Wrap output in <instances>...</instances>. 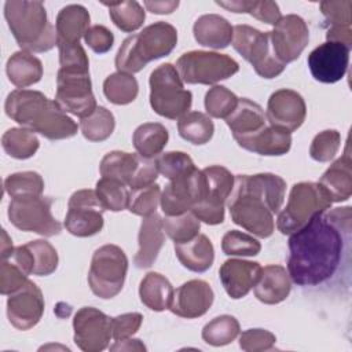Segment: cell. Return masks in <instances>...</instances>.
I'll use <instances>...</instances> for the list:
<instances>
[{
	"instance_id": "5b68a950",
	"label": "cell",
	"mask_w": 352,
	"mask_h": 352,
	"mask_svg": "<svg viewBox=\"0 0 352 352\" xmlns=\"http://www.w3.org/2000/svg\"><path fill=\"white\" fill-rule=\"evenodd\" d=\"M177 43V30L168 22L158 21L140 33L126 37L116 55L117 72L138 73L148 62L169 55Z\"/></svg>"
},
{
	"instance_id": "681fc988",
	"label": "cell",
	"mask_w": 352,
	"mask_h": 352,
	"mask_svg": "<svg viewBox=\"0 0 352 352\" xmlns=\"http://www.w3.org/2000/svg\"><path fill=\"white\" fill-rule=\"evenodd\" d=\"M161 201V188L158 184H151L142 188L129 190L128 210L138 216H150L155 213L157 206Z\"/></svg>"
},
{
	"instance_id": "4fadbf2b",
	"label": "cell",
	"mask_w": 352,
	"mask_h": 352,
	"mask_svg": "<svg viewBox=\"0 0 352 352\" xmlns=\"http://www.w3.org/2000/svg\"><path fill=\"white\" fill-rule=\"evenodd\" d=\"M205 176L204 198L190 210L199 221L209 226L224 221V205L232 191L235 176L221 165H212L202 169Z\"/></svg>"
},
{
	"instance_id": "d4e9b609",
	"label": "cell",
	"mask_w": 352,
	"mask_h": 352,
	"mask_svg": "<svg viewBox=\"0 0 352 352\" xmlns=\"http://www.w3.org/2000/svg\"><path fill=\"white\" fill-rule=\"evenodd\" d=\"M320 12L324 16V25L327 26L326 41H336L352 48V1L351 0H326L319 4Z\"/></svg>"
},
{
	"instance_id": "680465c9",
	"label": "cell",
	"mask_w": 352,
	"mask_h": 352,
	"mask_svg": "<svg viewBox=\"0 0 352 352\" xmlns=\"http://www.w3.org/2000/svg\"><path fill=\"white\" fill-rule=\"evenodd\" d=\"M249 14L254 16L256 19L268 23V25H276V22L282 18L279 6L275 1L264 0V1H254L252 3V7L249 10Z\"/></svg>"
},
{
	"instance_id": "ba28073f",
	"label": "cell",
	"mask_w": 352,
	"mask_h": 352,
	"mask_svg": "<svg viewBox=\"0 0 352 352\" xmlns=\"http://www.w3.org/2000/svg\"><path fill=\"white\" fill-rule=\"evenodd\" d=\"M128 258L117 245H103L95 250L88 271V285L92 293L103 300L116 297L124 286Z\"/></svg>"
},
{
	"instance_id": "11a10c76",
	"label": "cell",
	"mask_w": 352,
	"mask_h": 352,
	"mask_svg": "<svg viewBox=\"0 0 352 352\" xmlns=\"http://www.w3.org/2000/svg\"><path fill=\"white\" fill-rule=\"evenodd\" d=\"M143 322V315L139 312L121 314L111 318V333L116 341L131 338L140 327Z\"/></svg>"
},
{
	"instance_id": "3957f363",
	"label": "cell",
	"mask_w": 352,
	"mask_h": 352,
	"mask_svg": "<svg viewBox=\"0 0 352 352\" xmlns=\"http://www.w3.org/2000/svg\"><path fill=\"white\" fill-rule=\"evenodd\" d=\"M4 110L22 128L50 140L73 138L78 129L74 120L40 91L14 89L7 95Z\"/></svg>"
},
{
	"instance_id": "94428289",
	"label": "cell",
	"mask_w": 352,
	"mask_h": 352,
	"mask_svg": "<svg viewBox=\"0 0 352 352\" xmlns=\"http://www.w3.org/2000/svg\"><path fill=\"white\" fill-rule=\"evenodd\" d=\"M253 0H231V1H216L217 6L236 14H249Z\"/></svg>"
},
{
	"instance_id": "e575fe53",
	"label": "cell",
	"mask_w": 352,
	"mask_h": 352,
	"mask_svg": "<svg viewBox=\"0 0 352 352\" xmlns=\"http://www.w3.org/2000/svg\"><path fill=\"white\" fill-rule=\"evenodd\" d=\"M140 155L125 153V151H110L107 153L99 165V172L102 177H109L118 180L124 184H129L138 164H139Z\"/></svg>"
},
{
	"instance_id": "6125c7cd",
	"label": "cell",
	"mask_w": 352,
	"mask_h": 352,
	"mask_svg": "<svg viewBox=\"0 0 352 352\" xmlns=\"http://www.w3.org/2000/svg\"><path fill=\"white\" fill-rule=\"evenodd\" d=\"M110 351H146L144 344L140 340H120L110 346Z\"/></svg>"
},
{
	"instance_id": "30bf717a",
	"label": "cell",
	"mask_w": 352,
	"mask_h": 352,
	"mask_svg": "<svg viewBox=\"0 0 352 352\" xmlns=\"http://www.w3.org/2000/svg\"><path fill=\"white\" fill-rule=\"evenodd\" d=\"M176 69L182 81L186 84L210 85L238 73L239 65L226 54L190 51L177 59Z\"/></svg>"
},
{
	"instance_id": "c3c4849f",
	"label": "cell",
	"mask_w": 352,
	"mask_h": 352,
	"mask_svg": "<svg viewBox=\"0 0 352 352\" xmlns=\"http://www.w3.org/2000/svg\"><path fill=\"white\" fill-rule=\"evenodd\" d=\"M158 172L168 180L187 175L195 169V164L184 151H168L155 158Z\"/></svg>"
},
{
	"instance_id": "603a6c76",
	"label": "cell",
	"mask_w": 352,
	"mask_h": 352,
	"mask_svg": "<svg viewBox=\"0 0 352 352\" xmlns=\"http://www.w3.org/2000/svg\"><path fill=\"white\" fill-rule=\"evenodd\" d=\"M352 160L349 142L346 140L344 154L337 158L320 176L319 184L326 191L331 202L349 199L352 194Z\"/></svg>"
},
{
	"instance_id": "f546056e",
	"label": "cell",
	"mask_w": 352,
	"mask_h": 352,
	"mask_svg": "<svg viewBox=\"0 0 352 352\" xmlns=\"http://www.w3.org/2000/svg\"><path fill=\"white\" fill-rule=\"evenodd\" d=\"M91 16L87 8L81 4H69L63 7L55 21L56 45L77 44L89 29Z\"/></svg>"
},
{
	"instance_id": "f5cc1de1",
	"label": "cell",
	"mask_w": 352,
	"mask_h": 352,
	"mask_svg": "<svg viewBox=\"0 0 352 352\" xmlns=\"http://www.w3.org/2000/svg\"><path fill=\"white\" fill-rule=\"evenodd\" d=\"M60 69L67 70H89V60L85 50L77 44H58Z\"/></svg>"
},
{
	"instance_id": "f907efd6",
	"label": "cell",
	"mask_w": 352,
	"mask_h": 352,
	"mask_svg": "<svg viewBox=\"0 0 352 352\" xmlns=\"http://www.w3.org/2000/svg\"><path fill=\"white\" fill-rule=\"evenodd\" d=\"M341 146V135L336 129L319 132L309 146V155L318 162H329L336 157Z\"/></svg>"
},
{
	"instance_id": "2e32d148",
	"label": "cell",
	"mask_w": 352,
	"mask_h": 352,
	"mask_svg": "<svg viewBox=\"0 0 352 352\" xmlns=\"http://www.w3.org/2000/svg\"><path fill=\"white\" fill-rule=\"evenodd\" d=\"M271 47L275 58L287 65L300 58L309 41V30L305 21L289 14L282 16L270 32Z\"/></svg>"
},
{
	"instance_id": "f1b7e54d",
	"label": "cell",
	"mask_w": 352,
	"mask_h": 352,
	"mask_svg": "<svg viewBox=\"0 0 352 352\" xmlns=\"http://www.w3.org/2000/svg\"><path fill=\"white\" fill-rule=\"evenodd\" d=\"M194 38L198 44L213 50H223L232 41L234 26L221 15H201L192 26Z\"/></svg>"
},
{
	"instance_id": "5bb4252c",
	"label": "cell",
	"mask_w": 352,
	"mask_h": 352,
	"mask_svg": "<svg viewBox=\"0 0 352 352\" xmlns=\"http://www.w3.org/2000/svg\"><path fill=\"white\" fill-rule=\"evenodd\" d=\"M103 212L104 208L102 206L95 190H77L69 199L65 227L74 236H92L103 228Z\"/></svg>"
},
{
	"instance_id": "1f68e13d",
	"label": "cell",
	"mask_w": 352,
	"mask_h": 352,
	"mask_svg": "<svg viewBox=\"0 0 352 352\" xmlns=\"http://www.w3.org/2000/svg\"><path fill=\"white\" fill-rule=\"evenodd\" d=\"M6 73L11 84L18 87V89H25L41 80L43 63L32 52L21 50L8 58Z\"/></svg>"
},
{
	"instance_id": "ab89813d",
	"label": "cell",
	"mask_w": 352,
	"mask_h": 352,
	"mask_svg": "<svg viewBox=\"0 0 352 352\" xmlns=\"http://www.w3.org/2000/svg\"><path fill=\"white\" fill-rule=\"evenodd\" d=\"M82 136L89 142H103L111 136L116 128V120L110 110L98 106L92 114L80 120Z\"/></svg>"
},
{
	"instance_id": "d590c367",
	"label": "cell",
	"mask_w": 352,
	"mask_h": 352,
	"mask_svg": "<svg viewBox=\"0 0 352 352\" xmlns=\"http://www.w3.org/2000/svg\"><path fill=\"white\" fill-rule=\"evenodd\" d=\"M179 135L197 146L208 143L214 132L213 121L201 111H188L177 121Z\"/></svg>"
},
{
	"instance_id": "f35d334b",
	"label": "cell",
	"mask_w": 352,
	"mask_h": 352,
	"mask_svg": "<svg viewBox=\"0 0 352 352\" xmlns=\"http://www.w3.org/2000/svg\"><path fill=\"white\" fill-rule=\"evenodd\" d=\"M103 6L109 8V15L113 23L125 33L138 30L146 19L143 7L135 0L121 3H103Z\"/></svg>"
},
{
	"instance_id": "83f0119b",
	"label": "cell",
	"mask_w": 352,
	"mask_h": 352,
	"mask_svg": "<svg viewBox=\"0 0 352 352\" xmlns=\"http://www.w3.org/2000/svg\"><path fill=\"white\" fill-rule=\"evenodd\" d=\"M239 147L260 155H283L292 147V133L267 124L257 133L235 140Z\"/></svg>"
},
{
	"instance_id": "7a4b0ae2",
	"label": "cell",
	"mask_w": 352,
	"mask_h": 352,
	"mask_svg": "<svg viewBox=\"0 0 352 352\" xmlns=\"http://www.w3.org/2000/svg\"><path fill=\"white\" fill-rule=\"evenodd\" d=\"M286 182L275 173L238 175L227 198L231 220L258 238H268L275 228L274 214L282 208Z\"/></svg>"
},
{
	"instance_id": "60d3db41",
	"label": "cell",
	"mask_w": 352,
	"mask_h": 352,
	"mask_svg": "<svg viewBox=\"0 0 352 352\" xmlns=\"http://www.w3.org/2000/svg\"><path fill=\"white\" fill-rule=\"evenodd\" d=\"M239 322L231 315H220L208 322L202 329V340L212 346H223L239 336Z\"/></svg>"
},
{
	"instance_id": "d6a6232c",
	"label": "cell",
	"mask_w": 352,
	"mask_h": 352,
	"mask_svg": "<svg viewBox=\"0 0 352 352\" xmlns=\"http://www.w3.org/2000/svg\"><path fill=\"white\" fill-rule=\"evenodd\" d=\"M173 292L172 283L160 272L146 274L139 286L140 301L155 312L169 309Z\"/></svg>"
},
{
	"instance_id": "7c38bea8",
	"label": "cell",
	"mask_w": 352,
	"mask_h": 352,
	"mask_svg": "<svg viewBox=\"0 0 352 352\" xmlns=\"http://www.w3.org/2000/svg\"><path fill=\"white\" fill-rule=\"evenodd\" d=\"M69 114L88 117L98 107L92 92L89 70L60 69L56 74V94L54 99Z\"/></svg>"
},
{
	"instance_id": "ee69618b",
	"label": "cell",
	"mask_w": 352,
	"mask_h": 352,
	"mask_svg": "<svg viewBox=\"0 0 352 352\" xmlns=\"http://www.w3.org/2000/svg\"><path fill=\"white\" fill-rule=\"evenodd\" d=\"M162 228L175 243H183L199 234L201 221L191 212H186L177 216H165Z\"/></svg>"
},
{
	"instance_id": "8fae6325",
	"label": "cell",
	"mask_w": 352,
	"mask_h": 352,
	"mask_svg": "<svg viewBox=\"0 0 352 352\" xmlns=\"http://www.w3.org/2000/svg\"><path fill=\"white\" fill-rule=\"evenodd\" d=\"M52 199L43 195H25L11 198L8 219L21 231L36 232L43 236L60 234L62 224L52 216Z\"/></svg>"
},
{
	"instance_id": "52a82bcc",
	"label": "cell",
	"mask_w": 352,
	"mask_h": 352,
	"mask_svg": "<svg viewBox=\"0 0 352 352\" xmlns=\"http://www.w3.org/2000/svg\"><path fill=\"white\" fill-rule=\"evenodd\" d=\"M331 204L319 183H296L290 190L286 206L278 212L276 228L283 235H292L302 228L316 213L329 209Z\"/></svg>"
},
{
	"instance_id": "be15d7a7",
	"label": "cell",
	"mask_w": 352,
	"mask_h": 352,
	"mask_svg": "<svg viewBox=\"0 0 352 352\" xmlns=\"http://www.w3.org/2000/svg\"><path fill=\"white\" fill-rule=\"evenodd\" d=\"M15 248H12V241L8 236V234L6 232V230L1 231V261L3 260H8L12 254Z\"/></svg>"
},
{
	"instance_id": "816d5d0a",
	"label": "cell",
	"mask_w": 352,
	"mask_h": 352,
	"mask_svg": "<svg viewBox=\"0 0 352 352\" xmlns=\"http://www.w3.org/2000/svg\"><path fill=\"white\" fill-rule=\"evenodd\" d=\"M275 334L265 329H249L239 336V348L245 352H263L274 348Z\"/></svg>"
},
{
	"instance_id": "4316f807",
	"label": "cell",
	"mask_w": 352,
	"mask_h": 352,
	"mask_svg": "<svg viewBox=\"0 0 352 352\" xmlns=\"http://www.w3.org/2000/svg\"><path fill=\"white\" fill-rule=\"evenodd\" d=\"M234 140L252 136L261 131L267 124V117L261 106L248 98H239L234 111L226 118Z\"/></svg>"
},
{
	"instance_id": "d6986e66",
	"label": "cell",
	"mask_w": 352,
	"mask_h": 352,
	"mask_svg": "<svg viewBox=\"0 0 352 352\" xmlns=\"http://www.w3.org/2000/svg\"><path fill=\"white\" fill-rule=\"evenodd\" d=\"M44 314V297L40 287L28 280L22 287L8 294L7 318L18 330H29L34 327Z\"/></svg>"
},
{
	"instance_id": "ac0fdd59",
	"label": "cell",
	"mask_w": 352,
	"mask_h": 352,
	"mask_svg": "<svg viewBox=\"0 0 352 352\" xmlns=\"http://www.w3.org/2000/svg\"><path fill=\"white\" fill-rule=\"evenodd\" d=\"M351 50L336 41H324L308 55V67L312 77L324 84L340 81L348 69Z\"/></svg>"
},
{
	"instance_id": "9a60e30c",
	"label": "cell",
	"mask_w": 352,
	"mask_h": 352,
	"mask_svg": "<svg viewBox=\"0 0 352 352\" xmlns=\"http://www.w3.org/2000/svg\"><path fill=\"white\" fill-rule=\"evenodd\" d=\"M205 194V176L199 169L169 180L161 191V209L165 216H177L190 212Z\"/></svg>"
},
{
	"instance_id": "91938a15",
	"label": "cell",
	"mask_w": 352,
	"mask_h": 352,
	"mask_svg": "<svg viewBox=\"0 0 352 352\" xmlns=\"http://www.w3.org/2000/svg\"><path fill=\"white\" fill-rule=\"evenodd\" d=\"M144 7L147 8V11L153 12V14H158V15H164V14H172L177 7H179V1L177 0H166V1H144L143 3Z\"/></svg>"
},
{
	"instance_id": "4dcf8cb0",
	"label": "cell",
	"mask_w": 352,
	"mask_h": 352,
	"mask_svg": "<svg viewBox=\"0 0 352 352\" xmlns=\"http://www.w3.org/2000/svg\"><path fill=\"white\" fill-rule=\"evenodd\" d=\"M175 253L180 264L192 272H205L214 261V248L204 234H198L191 241L175 243Z\"/></svg>"
},
{
	"instance_id": "836d02e7",
	"label": "cell",
	"mask_w": 352,
	"mask_h": 352,
	"mask_svg": "<svg viewBox=\"0 0 352 352\" xmlns=\"http://www.w3.org/2000/svg\"><path fill=\"white\" fill-rule=\"evenodd\" d=\"M169 139L168 129L160 122H144L139 125L132 136L136 153L147 160L157 158Z\"/></svg>"
},
{
	"instance_id": "8d00e7d4",
	"label": "cell",
	"mask_w": 352,
	"mask_h": 352,
	"mask_svg": "<svg viewBox=\"0 0 352 352\" xmlns=\"http://www.w3.org/2000/svg\"><path fill=\"white\" fill-rule=\"evenodd\" d=\"M3 150L12 158L28 160L36 154L40 142L34 132L26 128H10L1 136Z\"/></svg>"
},
{
	"instance_id": "9f6ffc18",
	"label": "cell",
	"mask_w": 352,
	"mask_h": 352,
	"mask_svg": "<svg viewBox=\"0 0 352 352\" xmlns=\"http://www.w3.org/2000/svg\"><path fill=\"white\" fill-rule=\"evenodd\" d=\"M85 44L96 54L102 55L111 50L114 44L113 33L103 25H94L84 36Z\"/></svg>"
},
{
	"instance_id": "e0dca14e",
	"label": "cell",
	"mask_w": 352,
	"mask_h": 352,
	"mask_svg": "<svg viewBox=\"0 0 352 352\" xmlns=\"http://www.w3.org/2000/svg\"><path fill=\"white\" fill-rule=\"evenodd\" d=\"M74 342L84 352H100L107 348L111 333V318L94 307L80 308L73 319Z\"/></svg>"
},
{
	"instance_id": "484cf974",
	"label": "cell",
	"mask_w": 352,
	"mask_h": 352,
	"mask_svg": "<svg viewBox=\"0 0 352 352\" xmlns=\"http://www.w3.org/2000/svg\"><path fill=\"white\" fill-rule=\"evenodd\" d=\"M258 301L274 305L286 300L292 290V279L285 267L270 264L261 268L260 278L253 287Z\"/></svg>"
},
{
	"instance_id": "6da1fadb",
	"label": "cell",
	"mask_w": 352,
	"mask_h": 352,
	"mask_svg": "<svg viewBox=\"0 0 352 352\" xmlns=\"http://www.w3.org/2000/svg\"><path fill=\"white\" fill-rule=\"evenodd\" d=\"M352 208L316 213L289 238L287 272L302 289L330 287L341 280L349 289Z\"/></svg>"
},
{
	"instance_id": "ffe728a7",
	"label": "cell",
	"mask_w": 352,
	"mask_h": 352,
	"mask_svg": "<svg viewBox=\"0 0 352 352\" xmlns=\"http://www.w3.org/2000/svg\"><path fill=\"white\" fill-rule=\"evenodd\" d=\"M305 116V102L302 96L293 89H278L268 99L265 117L270 125L292 133L302 125Z\"/></svg>"
},
{
	"instance_id": "7dc6e473",
	"label": "cell",
	"mask_w": 352,
	"mask_h": 352,
	"mask_svg": "<svg viewBox=\"0 0 352 352\" xmlns=\"http://www.w3.org/2000/svg\"><path fill=\"white\" fill-rule=\"evenodd\" d=\"M221 250L227 256L250 257L261 250V243L249 234L238 230H230L221 239Z\"/></svg>"
},
{
	"instance_id": "db71d44e",
	"label": "cell",
	"mask_w": 352,
	"mask_h": 352,
	"mask_svg": "<svg viewBox=\"0 0 352 352\" xmlns=\"http://www.w3.org/2000/svg\"><path fill=\"white\" fill-rule=\"evenodd\" d=\"M12 260H3L0 265V293L8 296L22 287L29 279Z\"/></svg>"
},
{
	"instance_id": "9c48e42d",
	"label": "cell",
	"mask_w": 352,
	"mask_h": 352,
	"mask_svg": "<svg viewBox=\"0 0 352 352\" xmlns=\"http://www.w3.org/2000/svg\"><path fill=\"white\" fill-rule=\"evenodd\" d=\"M231 44L263 78H275L286 67L272 52L270 32H261L249 25H236L234 26Z\"/></svg>"
},
{
	"instance_id": "7bdbcfd3",
	"label": "cell",
	"mask_w": 352,
	"mask_h": 352,
	"mask_svg": "<svg viewBox=\"0 0 352 352\" xmlns=\"http://www.w3.org/2000/svg\"><path fill=\"white\" fill-rule=\"evenodd\" d=\"M32 258V274L37 276H47L58 268L59 257L56 249L44 239H36L25 243Z\"/></svg>"
},
{
	"instance_id": "6f0895ef",
	"label": "cell",
	"mask_w": 352,
	"mask_h": 352,
	"mask_svg": "<svg viewBox=\"0 0 352 352\" xmlns=\"http://www.w3.org/2000/svg\"><path fill=\"white\" fill-rule=\"evenodd\" d=\"M158 169H157V164H155V160H147V158H143L140 157L139 160V164H138V168L128 184V187L131 190H135V188H142V187H147V186H151L155 183L157 177H158Z\"/></svg>"
},
{
	"instance_id": "44dd1931",
	"label": "cell",
	"mask_w": 352,
	"mask_h": 352,
	"mask_svg": "<svg viewBox=\"0 0 352 352\" xmlns=\"http://www.w3.org/2000/svg\"><path fill=\"white\" fill-rule=\"evenodd\" d=\"M213 300L214 293L208 282L202 279H191L173 292L169 311L180 318L195 319L209 311Z\"/></svg>"
},
{
	"instance_id": "f6af8a7d",
	"label": "cell",
	"mask_w": 352,
	"mask_h": 352,
	"mask_svg": "<svg viewBox=\"0 0 352 352\" xmlns=\"http://www.w3.org/2000/svg\"><path fill=\"white\" fill-rule=\"evenodd\" d=\"M4 190L11 198L25 195H43L44 180L33 170L16 172L4 179Z\"/></svg>"
},
{
	"instance_id": "bcb514c9",
	"label": "cell",
	"mask_w": 352,
	"mask_h": 352,
	"mask_svg": "<svg viewBox=\"0 0 352 352\" xmlns=\"http://www.w3.org/2000/svg\"><path fill=\"white\" fill-rule=\"evenodd\" d=\"M238 96L223 85L212 87L205 95V110L210 117L227 118L238 104Z\"/></svg>"
},
{
	"instance_id": "74e56055",
	"label": "cell",
	"mask_w": 352,
	"mask_h": 352,
	"mask_svg": "<svg viewBox=\"0 0 352 352\" xmlns=\"http://www.w3.org/2000/svg\"><path fill=\"white\" fill-rule=\"evenodd\" d=\"M139 92V84L133 74L116 72L103 81V94L113 104H129Z\"/></svg>"
},
{
	"instance_id": "7402d4cb",
	"label": "cell",
	"mask_w": 352,
	"mask_h": 352,
	"mask_svg": "<svg viewBox=\"0 0 352 352\" xmlns=\"http://www.w3.org/2000/svg\"><path fill=\"white\" fill-rule=\"evenodd\" d=\"M261 268L257 261L228 258L221 264L219 278L226 293L231 298L239 300L254 287L260 278Z\"/></svg>"
},
{
	"instance_id": "277c9868",
	"label": "cell",
	"mask_w": 352,
	"mask_h": 352,
	"mask_svg": "<svg viewBox=\"0 0 352 352\" xmlns=\"http://www.w3.org/2000/svg\"><path fill=\"white\" fill-rule=\"evenodd\" d=\"M4 18L16 41L28 52H47L56 45V30L41 1L8 0Z\"/></svg>"
},
{
	"instance_id": "8992f818",
	"label": "cell",
	"mask_w": 352,
	"mask_h": 352,
	"mask_svg": "<svg viewBox=\"0 0 352 352\" xmlns=\"http://www.w3.org/2000/svg\"><path fill=\"white\" fill-rule=\"evenodd\" d=\"M150 106L161 117L179 120L188 113L192 104V94L184 89L176 66L162 63L155 67L148 78Z\"/></svg>"
},
{
	"instance_id": "b9f144b4",
	"label": "cell",
	"mask_w": 352,
	"mask_h": 352,
	"mask_svg": "<svg viewBox=\"0 0 352 352\" xmlns=\"http://www.w3.org/2000/svg\"><path fill=\"white\" fill-rule=\"evenodd\" d=\"M128 186L109 177H102L96 182L95 192L104 210L120 212L128 208L129 190Z\"/></svg>"
},
{
	"instance_id": "cb8c5ba5",
	"label": "cell",
	"mask_w": 352,
	"mask_h": 352,
	"mask_svg": "<svg viewBox=\"0 0 352 352\" xmlns=\"http://www.w3.org/2000/svg\"><path fill=\"white\" fill-rule=\"evenodd\" d=\"M165 235L162 228V217L155 212L143 217L138 235L139 249L133 257V263L138 268H148L154 264L164 246Z\"/></svg>"
}]
</instances>
